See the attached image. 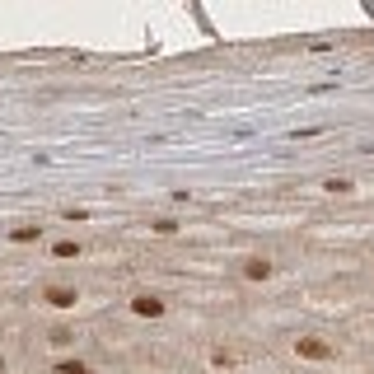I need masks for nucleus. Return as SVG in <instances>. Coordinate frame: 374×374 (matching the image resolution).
<instances>
[{"label":"nucleus","instance_id":"423d86ee","mask_svg":"<svg viewBox=\"0 0 374 374\" xmlns=\"http://www.w3.org/2000/svg\"><path fill=\"white\" fill-rule=\"evenodd\" d=\"M10 239H14V243H33V239H42V225H19V229H10Z\"/></svg>","mask_w":374,"mask_h":374},{"label":"nucleus","instance_id":"7ed1b4c3","mask_svg":"<svg viewBox=\"0 0 374 374\" xmlns=\"http://www.w3.org/2000/svg\"><path fill=\"white\" fill-rule=\"evenodd\" d=\"M132 309L140 314V319H160V314H164V299H160V295H136Z\"/></svg>","mask_w":374,"mask_h":374},{"label":"nucleus","instance_id":"6e6552de","mask_svg":"<svg viewBox=\"0 0 374 374\" xmlns=\"http://www.w3.org/2000/svg\"><path fill=\"white\" fill-rule=\"evenodd\" d=\"M56 258H80V243H56Z\"/></svg>","mask_w":374,"mask_h":374},{"label":"nucleus","instance_id":"f257e3e1","mask_svg":"<svg viewBox=\"0 0 374 374\" xmlns=\"http://www.w3.org/2000/svg\"><path fill=\"white\" fill-rule=\"evenodd\" d=\"M295 351H299L304 360H332V347H327L323 337H299V342H295Z\"/></svg>","mask_w":374,"mask_h":374},{"label":"nucleus","instance_id":"20e7f679","mask_svg":"<svg viewBox=\"0 0 374 374\" xmlns=\"http://www.w3.org/2000/svg\"><path fill=\"white\" fill-rule=\"evenodd\" d=\"M243 276H248V281H267L271 262H267V258H248V262H243Z\"/></svg>","mask_w":374,"mask_h":374},{"label":"nucleus","instance_id":"f03ea898","mask_svg":"<svg viewBox=\"0 0 374 374\" xmlns=\"http://www.w3.org/2000/svg\"><path fill=\"white\" fill-rule=\"evenodd\" d=\"M75 299H80L75 286H47V304H56V309H75Z\"/></svg>","mask_w":374,"mask_h":374},{"label":"nucleus","instance_id":"0eeeda50","mask_svg":"<svg viewBox=\"0 0 374 374\" xmlns=\"http://www.w3.org/2000/svg\"><path fill=\"white\" fill-rule=\"evenodd\" d=\"M234 360H239V356H234V351H215V356H211V365H215V370H229V365H234Z\"/></svg>","mask_w":374,"mask_h":374},{"label":"nucleus","instance_id":"39448f33","mask_svg":"<svg viewBox=\"0 0 374 374\" xmlns=\"http://www.w3.org/2000/svg\"><path fill=\"white\" fill-rule=\"evenodd\" d=\"M52 374H94L84 360H75V356H66V360H56L52 365Z\"/></svg>","mask_w":374,"mask_h":374},{"label":"nucleus","instance_id":"1a4fd4ad","mask_svg":"<svg viewBox=\"0 0 374 374\" xmlns=\"http://www.w3.org/2000/svg\"><path fill=\"white\" fill-rule=\"evenodd\" d=\"M0 370H5V360H0Z\"/></svg>","mask_w":374,"mask_h":374}]
</instances>
